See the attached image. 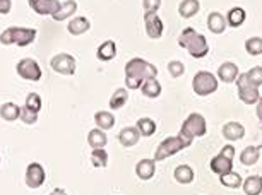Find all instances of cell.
<instances>
[{"instance_id":"obj_25","label":"cell","mask_w":262,"mask_h":195,"mask_svg":"<svg viewBox=\"0 0 262 195\" xmlns=\"http://www.w3.org/2000/svg\"><path fill=\"white\" fill-rule=\"evenodd\" d=\"M244 192L245 195H259L262 192V178L257 175H252L247 180H244Z\"/></svg>"},{"instance_id":"obj_14","label":"cell","mask_w":262,"mask_h":195,"mask_svg":"<svg viewBox=\"0 0 262 195\" xmlns=\"http://www.w3.org/2000/svg\"><path fill=\"white\" fill-rule=\"evenodd\" d=\"M211 169L214 171L216 175H225V173H230L233 171V159L223 156V154H217L211 159Z\"/></svg>"},{"instance_id":"obj_16","label":"cell","mask_w":262,"mask_h":195,"mask_svg":"<svg viewBox=\"0 0 262 195\" xmlns=\"http://www.w3.org/2000/svg\"><path fill=\"white\" fill-rule=\"evenodd\" d=\"M226 26H228V23H226V16H223V14L211 12L209 16H207V28H209L211 33L223 34Z\"/></svg>"},{"instance_id":"obj_29","label":"cell","mask_w":262,"mask_h":195,"mask_svg":"<svg viewBox=\"0 0 262 195\" xmlns=\"http://www.w3.org/2000/svg\"><path fill=\"white\" fill-rule=\"evenodd\" d=\"M141 91L146 98H158L161 94V84L158 82V79H147L141 86Z\"/></svg>"},{"instance_id":"obj_27","label":"cell","mask_w":262,"mask_h":195,"mask_svg":"<svg viewBox=\"0 0 262 195\" xmlns=\"http://www.w3.org/2000/svg\"><path fill=\"white\" fill-rule=\"evenodd\" d=\"M0 117L7 120V122H14V120L21 117V108L16 103H4L0 106Z\"/></svg>"},{"instance_id":"obj_11","label":"cell","mask_w":262,"mask_h":195,"mask_svg":"<svg viewBox=\"0 0 262 195\" xmlns=\"http://www.w3.org/2000/svg\"><path fill=\"white\" fill-rule=\"evenodd\" d=\"M28 2L33 11L39 16H45V14L55 16L62 6V2H58V0H28Z\"/></svg>"},{"instance_id":"obj_15","label":"cell","mask_w":262,"mask_h":195,"mask_svg":"<svg viewBox=\"0 0 262 195\" xmlns=\"http://www.w3.org/2000/svg\"><path fill=\"white\" fill-rule=\"evenodd\" d=\"M139 139H141V132L137 130V127H125L118 134V141H120L123 147L136 146V144L139 142Z\"/></svg>"},{"instance_id":"obj_8","label":"cell","mask_w":262,"mask_h":195,"mask_svg":"<svg viewBox=\"0 0 262 195\" xmlns=\"http://www.w3.org/2000/svg\"><path fill=\"white\" fill-rule=\"evenodd\" d=\"M187 52L190 53V57L194 58H202L206 57L207 52H209V45H207V39L204 34L195 33L194 36L190 38V41L187 43Z\"/></svg>"},{"instance_id":"obj_18","label":"cell","mask_w":262,"mask_h":195,"mask_svg":"<svg viewBox=\"0 0 262 195\" xmlns=\"http://www.w3.org/2000/svg\"><path fill=\"white\" fill-rule=\"evenodd\" d=\"M199 9H201L199 0H182L179 6V14L184 19H190L199 12Z\"/></svg>"},{"instance_id":"obj_32","label":"cell","mask_w":262,"mask_h":195,"mask_svg":"<svg viewBox=\"0 0 262 195\" xmlns=\"http://www.w3.org/2000/svg\"><path fill=\"white\" fill-rule=\"evenodd\" d=\"M136 127H137V130L141 132V136H142V137H151L152 134L156 132V123H155V120L146 118V117L137 120Z\"/></svg>"},{"instance_id":"obj_9","label":"cell","mask_w":262,"mask_h":195,"mask_svg":"<svg viewBox=\"0 0 262 195\" xmlns=\"http://www.w3.org/2000/svg\"><path fill=\"white\" fill-rule=\"evenodd\" d=\"M45 183V169L39 163H31L26 168V185L29 188H39Z\"/></svg>"},{"instance_id":"obj_13","label":"cell","mask_w":262,"mask_h":195,"mask_svg":"<svg viewBox=\"0 0 262 195\" xmlns=\"http://www.w3.org/2000/svg\"><path fill=\"white\" fill-rule=\"evenodd\" d=\"M221 134H223V137L230 142L240 141V139H244V136H245V127L240 122H228L223 125Z\"/></svg>"},{"instance_id":"obj_40","label":"cell","mask_w":262,"mask_h":195,"mask_svg":"<svg viewBox=\"0 0 262 195\" xmlns=\"http://www.w3.org/2000/svg\"><path fill=\"white\" fill-rule=\"evenodd\" d=\"M142 7H144L146 14H156L158 9L161 7V0H142Z\"/></svg>"},{"instance_id":"obj_20","label":"cell","mask_w":262,"mask_h":195,"mask_svg":"<svg viewBox=\"0 0 262 195\" xmlns=\"http://www.w3.org/2000/svg\"><path fill=\"white\" fill-rule=\"evenodd\" d=\"M91 28V23L88 21L86 17H74L67 26V31L74 34V36H79V34H84L88 33Z\"/></svg>"},{"instance_id":"obj_45","label":"cell","mask_w":262,"mask_h":195,"mask_svg":"<svg viewBox=\"0 0 262 195\" xmlns=\"http://www.w3.org/2000/svg\"><path fill=\"white\" fill-rule=\"evenodd\" d=\"M50 195H67V193H66V190H63V188H55Z\"/></svg>"},{"instance_id":"obj_22","label":"cell","mask_w":262,"mask_h":195,"mask_svg":"<svg viewBox=\"0 0 262 195\" xmlns=\"http://www.w3.org/2000/svg\"><path fill=\"white\" fill-rule=\"evenodd\" d=\"M173 177H175V180L182 185H189L194 182V169H192L190 166H187V164H180V166L175 168V171H173Z\"/></svg>"},{"instance_id":"obj_42","label":"cell","mask_w":262,"mask_h":195,"mask_svg":"<svg viewBox=\"0 0 262 195\" xmlns=\"http://www.w3.org/2000/svg\"><path fill=\"white\" fill-rule=\"evenodd\" d=\"M11 7H12L11 0H0V14H2V16L11 12Z\"/></svg>"},{"instance_id":"obj_17","label":"cell","mask_w":262,"mask_h":195,"mask_svg":"<svg viewBox=\"0 0 262 195\" xmlns=\"http://www.w3.org/2000/svg\"><path fill=\"white\" fill-rule=\"evenodd\" d=\"M156 173V161L155 159H141L136 164V175L141 180H151Z\"/></svg>"},{"instance_id":"obj_24","label":"cell","mask_w":262,"mask_h":195,"mask_svg":"<svg viewBox=\"0 0 262 195\" xmlns=\"http://www.w3.org/2000/svg\"><path fill=\"white\" fill-rule=\"evenodd\" d=\"M259 158H260V149L257 146H249L240 153V161H242V164H245V166L255 164L259 161Z\"/></svg>"},{"instance_id":"obj_19","label":"cell","mask_w":262,"mask_h":195,"mask_svg":"<svg viewBox=\"0 0 262 195\" xmlns=\"http://www.w3.org/2000/svg\"><path fill=\"white\" fill-rule=\"evenodd\" d=\"M96 57L103 60V62H108V60H113L117 57V45L115 41H112V39H106L105 43L100 45V48H98L96 52Z\"/></svg>"},{"instance_id":"obj_39","label":"cell","mask_w":262,"mask_h":195,"mask_svg":"<svg viewBox=\"0 0 262 195\" xmlns=\"http://www.w3.org/2000/svg\"><path fill=\"white\" fill-rule=\"evenodd\" d=\"M19 118H21L26 125H33V123L38 122V113L31 112V110H28L26 106H23L21 108V117Z\"/></svg>"},{"instance_id":"obj_38","label":"cell","mask_w":262,"mask_h":195,"mask_svg":"<svg viewBox=\"0 0 262 195\" xmlns=\"http://www.w3.org/2000/svg\"><path fill=\"white\" fill-rule=\"evenodd\" d=\"M247 76H249V81H250L252 86H255V88L262 86V67H260V65L250 69V71L247 72Z\"/></svg>"},{"instance_id":"obj_3","label":"cell","mask_w":262,"mask_h":195,"mask_svg":"<svg viewBox=\"0 0 262 195\" xmlns=\"http://www.w3.org/2000/svg\"><path fill=\"white\" fill-rule=\"evenodd\" d=\"M36 38V29L33 28H9L0 34L2 45H17V47H28Z\"/></svg>"},{"instance_id":"obj_5","label":"cell","mask_w":262,"mask_h":195,"mask_svg":"<svg viewBox=\"0 0 262 195\" xmlns=\"http://www.w3.org/2000/svg\"><path fill=\"white\" fill-rule=\"evenodd\" d=\"M185 142L177 136V137H166L165 141L160 142V146L156 147L155 153V161H163V159L175 156L177 153H180L182 149H185Z\"/></svg>"},{"instance_id":"obj_6","label":"cell","mask_w":262,"mask_h":195,"mask_svg":"<svg viewBox=\"0 0 262 195\" xmlns=\"http://www.w3.org/2000/svg\"><path fill=\"white\" fill-rule=\"evenodd\" d=\"M52 69L62 76H74L76 74V58L69 53H58L52 58Z\"/></svg>"},{"instance_id":"obj_10","label":"cell","mask_w":262,"mask_h":195,"mask_svg":"<svg viewBox=\"0 0 262 195\" xmlns=\"http://www.w3.org/2000/svg\"><path fill=\"white\" fill-rule=\"evenodd\" d=\"M144 26H146V33L151 39H160L163 36V31H165V26H163V21L160 19L158 14H144Z\"/></svg>"},{"instance_id":"obj_41","label":"cell","mask_w":262,"mask_h":195,"mask_svg":"<svg viewBox=\"0 0 262 195\" xmlns=\"http://www.w3.org/2000/svg\"><path fill=\"white\" fill-rule=\"evenodd\" d=\"M194 34H195L194 29H192V28H185L184 31L180 33V38H179V45H180V47H182V48H185V47H187V43L190 41V38L194 36Z\"/></svg>"},{"instance_id":"obj_33","label":"cell","mask_w":262,"mask_h":195,"mask_svg":"<svg viewBox=\"0 0 262 195\" xmlns=\"http://www.w3.org/2000/svg\"><path fill=\"white\" fill-rule=\"evenodd\" d=\"M220 182L223 183L225 187H228V188H238V187H242V185H244V180H242L240 175L235 173V171H230V173L221 175Z\"/></svg>"},{"instance_id":"obj_1","label":"cell","mask_w":262,"mask_h":195,"mask_svg":"<svg viewBox=\"0 0 262 195\" xmlns=\"http://www.w3.org/2000/svg\"><path fill=\"white\" fill-rule=\"evenodd\" d=\"M158 77V67L144 58H132L125 65V86L128 89H139L147 79Z\"/></svg>"},{"instance_id":"obj_26","label":"cell","mask_w":262,"mask_h":195,"mask_svg":"<svg viewBox=\"0 0 262 195\" xmlns=\"http://www.w3.org/2000/svg\"><path fill=\"white\" fill-rule=\"evenodd\" d=\"M245 19H247V12L242 7L230 9V12L226 14V23H228L231 28H240L242 24L245 23Z\"/></svg>"},{"instance_id":"obj_21","label":"cell","mask_w":262,"mask_h":195,"mask_svg":"<svg viewBox=\"0 0 262 195\" xmlns=\"http://www.w3.org/2000/svg\"><path fill=\"white\" fill-rule=\"evenodd\" d=\"M108 139H106V134L105 130L101 128H93L90 134H88V144L93 147V149H103L106 146Z\"/></svg>"},{"instance_id":"obj_30","label":"cell","mask_w":262,"mask_h":195,"mask_svg":"<svg viewBox=\"0 0 262 195\" xmlns=\"http://www.w3.org/2000/svg\"><path fill=\"white\" fill-rule=\"evenodd\" d=\"M128 101V93H127V89H123V88H118L115 93L112 94V98H110V108L112 110H120L125 106V103Z\"/></svg>"},{"instance_id":"obj_37","label":"cell","mask_w":262,"mask_h":195,"mask_svg":"<svg viewBox=\"0 0 262 195\" xmlns=\"http://www.w3.org/2000/svg\"><path fill=\"white\" fill-rule=\"evenodd\" d=\"M168 72H170L171 77H180L185 74V65L180 62V60H171L168 63Z\"/></svg>"},{"instance_id":"obj_2","label":"cell","mask_w":262,"mask_h":195,"mask_svg":"<svg viewBox=\"0 0 262 195\" xmlns=\"http://www.w3.org/2000/svg\"><path fill=\"white\" fill-rule=\"evenodd\" d=\"M206 132H207V122H206V118L202 117L201 113H190L189 117L185 118V122L182 123V128H180L179 137L185 142V146L189 147L195 137L206 136Z\"/></svg>"},{"instance_id":"obj_28","label":"cell","mask_w":262,"mask_h":195,"mask_svg":"<svg viewBox=\"0 0 262 195\" xmlns=\"http://www.w3.org/2000/svg\"><path fill=\"white\" fill-rule=\"evenodd\" d=\"M77 11V2L76 0H67V2H62L60 9H58V12L55 16H52L55 21H63V19H67L69 16H74Z\"/></svg>"},{"instance_id":"obj_4","label":"cell","mask_w":262,"mask_h":195,"mask_svg":"<svg viewBox=\"0 0 262 195\" xmlns=\"http://www.w3.org/2000/svg\"><path fill=\"white\" fill-rule=\"evenodd\" d=\"M192 88H194V93L199 94V96H209V94L216 93L217 79L214 74L201 71L192 79Z\"/></svg>"},{"instance_id":"obj_43","label":"cell","mask_w":262,"mask_h":195,"mask_svg":"<svg viewBox=\"0 0 262 195\" xmlns=\"http://www.w3.org/2000/svg\"><path fill=\"white\" fill-rule=\"evenodd\" d=\"M221 154L226 158H230V159H233L235 158V147L233 146H225L223 149H221Z\"/></svg>"},{"instance_id":"obj_35","label":"cell","mask_w":262,"mask_h":195,"mask_svg":"<svg viewBox=\"0 0 262 195\" xmlns=\"http://www.w3.org/2000/svg\"><path fill=\"white\" fill-rule=\"evenodd\" d=\"M245 50H247V53L254 55V57L262 55V38H259V36L249 38L245 41Z\"/></svg>"},{"instance_id":"obj_23","label":"cell","mask_w":262,"mask_h":195,"mask_svg":"<svg viewBox=\"0 0 262 195\" xmlns=\"http://www.w3.org/2000/svg\"><path fill=\"white\" fill-rule=\"evenodd\" d=\"M238 98H240L245 104H257V101L260 99L259 88H255V86L240 88V89H238Z\"/></svg>"},{"instance_id":"obj_36","label":"cell","mask_w":262,"mask_h":195,"mask_svg":"<svg viewBox=\"0 0 262 195\" xmlns=\"http://www.w3.org/2000/svg\"><path fill=\"white\" fill-rule=\"evenodd\" d=\"M24 106L28 110H31V112L38 113L39 110H41V98H39V94L36 93H29L26 96V103H24Z\"/></svg>"},{"instance_id":"obj_31","label":"cell","mask_w":262,"mask_h":195,"mask_svg":"<svg viewBox=\"0 0 262 195\" xmlns=\"http://www.w3.org/2000/svg\"><path fill=\"white\" fill-rule=\"evenodd\" d=\"M95 122L98 125V128L101 130H110L115 125V117L110 112H98L95 115Z\"/></svg>"},{"instance_id":"obj_34","label":"cell","mask_w":262,"mask_h":195,"mask_svg":"<svg viewBox=\"0 0 262 195\" xmlns=\"http://www.w3.org/2000/svg\"><path fill=\"white\" fill-rule=\"evenodd\" d=\"M91 163L95 168H105L108 164V153L105 151V149H93Z\"/></svg>"},{"instance_id":"obj_7","label":"cell","mask_w":262,"mask_h":195,"mask_svg":"<svg viewBox=\"0 0 262 195\" xmlns=\"http://www.w3.org/2000/svg\"><path fill=\"white\" fill-rule=\"evenodd\" d=\"M17 74L26 81H39L41 79V69L36 60L33 58H23L16 67Z\"/></svg>"},{"instance_id":"obj_44","label":"cell","mask_w":262,"mask_h":195,"mask_svg":"<svg viewBox=\"0 0 262 195\" xmlns=\"http://www.w3.org/2000/svg\"><path fill=\"white\" fill-rule=\"evenodd\" d=\"M255 113H257V118L260 120L262 122V96H260V99L257 101V108H255Z\"/></svg>"},{"instance_id":"obj_12","label":"cell","mask_w":262,"mask_h":195,"mask_svg":"<svg viewBox=\"0 0 262 195\" xmlns=\"http://www.w3.org/2000/svg\"><path fill=\"white\" fill-rule=\"evenodd\" d=\"M238 76H240L238 67H236V63H233V62H225L220 65V69H217V79H220L221 82L231 84L238 79Z\"/></svg>"}]
</instances>
